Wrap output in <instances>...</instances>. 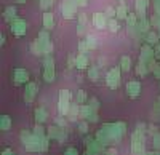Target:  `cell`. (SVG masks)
Masks as SVG:
<instances>
[{
	"instance_id": "obj_1",
	"label": "cell",
	"mask_w": 160,
	"mask_h": 155,
	"mask_svg": "<svg viewBox=\"0 0 160 155\" xmlns=\"http://www.w3.org/2000/svg\"><path fill=\"white\" fill-rule=\"evenodd\" d=\"M102 130L108 133L111 143H120L122 141V138L127 134V123L125 122H115V123H104Z\"/></svg>"
},
{
	"instance_id": "obj_2",
	"label": "cell",
	"mask_w": 160,
	"mask_h": 155,
	"mask_svg": "<svg viewBox=\"0 0 160 155\" xmlns=\"http://www.w3.org/2000/svg\"><path fill=\"white\" fill-rule=\"evenodd\" d=\"M21 141L28 152H42V138L29 131H21Z\"/></svg>"
},
{
	"instance_id": "obj_3",
	"label": "cell",
	"mask_w": 160,
	"mask_h": 155,
	"mask_svg": "<svg viewBox=\"0 0 160 155\" xmlns=\"http://www.w3.org/2000/svg\"><path fill=\"white\" fill-rule=\"evenodd\" d=\"M144 134L146 133H142L139 130H136L131 134V152H133V155H146Z\"/></svg>"
},
{
	"instance_id": "obj_4",
	"label": "cell",
	"mask_w": 160,
	"mask_h": 155,
	"mask_svg": "<svg viewBox=\"0 0 160 155\" xmlns=\"http://www.w3.org/2000/svg\"><path fill=\"white\" fill-rule=\"evenodd\" d=\"M43 80L47 83L55 82V61L51 56H47L43 59Z\"/></svg>"
},
{
	"instance_id": "obj_5",
	"label": "cell",
	"mask_w": 160,
	"mask_h": 155,
	"mask_svg": "<svg viewBox=\"0 0 160 155\" xmlns=\"http://www.w3.org/2000/svg\"><path fill=\"white\" fill-rule=\"evenodd\" d=\"M48 138L50 139H56L59 141V144H64L66 143V139H68V133H66L64 128L58 126V125H51L48 126V131H47Z\"/></svg>"
},
{
	"instance_id": "obj_6",
	"label": "cell",
	"mask_w": 160,
	"mask_h": 155,
	"mask_svg": "<svg viewBox=\"0 0 160 155\" xmlns=\"http://www.w3.org/2000/svg\"><path fill=\"white\" fill-rule=\"evenodd\" d=\"M154 59H155V51L151 48V45H144L141 48V56H139V61H142L144 64H148V67L152 70L154 67Z\"/></svg>"
},
{
	"instance_id": "obj_7",
	"label": "cell",
	"mask_w": 160,
	"mask_h": 155,
	"mask_svg": "<svg viewBox=\"0 0 160 155\" xmlns=\"http://www.w3.org/2000/svg\"><path fill=\"white\" fill-rule=\"evenodd\" d=\"M120 67H112L108 75H106V85H108L111 90H117L120 85Z\"/></svg>"
},
{
	"instance_id": "obj_8",
	"label": "cell",
	"mask_w": 160,
	"mask_h": 155,
	"mask_svg": "<svg viewBox=\"0 0 160 155\" xmlns=\"http://www.w3.org/2000/svg\"><path fill=\"white\" fill-rule=\"evenodd\" d=\"M13 82H15V85H28L29 72L26 69H15V72H13Z\"/></svg>"
},
{
	"instance_id": "obj_9",
	"label": "cell",
	"mask_w": 160,
	"mask_h": 155,
	"mask_svg": "<svg viewBox=\"0 0 160 155\" xmlns=\"http://www.w3.org/2000/svg\"><path fill=\"white\" fill-rule=\"evenodd\" d=\"M37 91H38V85L29 82L28 85H26V88H24V101L28 102V104H31V102L35 99V96H37Z\"/></svg>"
},
{
	"instance_id": "obj_10",
	"label": "cell",
	"mask_w": 160,
	"mask_h": 155,
	"mask_svg": "<svg viewBox=\"0 0 160 155\" xmlns=\"http://www.w3.org/2000/svg\"><path fill=\"white\" fill-rule=\"evenodd\" d=\"M85 150H87V152H90L91 155H101V153H104L106 146H104L102 143H99L98 139H93L88 146H85Z\"/></svg>"
},
{
	"instance_id": "obj_11",
	"label": "cell",
	"mask_w": 160,
	"mask_h": 155,
	"mask_svg": "<svg viewBox=\"0 0 160 155\" xmlns=\"http://www.w3.org/2000/svg\"><path fill=\"white\" fill-rule=\"evenodd\" d=\"M127 94L131 98V99H136L139 94H141V83L138 80H131L127 83Z\"/></svg>"
},
{
	"instance_id": "obj_12",
	"label": "cell",
	"mask_w": 160,
	"mask_h": 155,
	"mask_svg": "<svg viewBox=\"0 0 160 155\" xmlns=\"http://www.w3.org/2000/svg\"><path fill=\"white\" fill-rule=\"evenodd\" d=\"M10 27H11V32L16 37H22L26 34V21L24 19H13Z\"/></svg>"
},
{
	"instance_id": "obj_13",
	"label": "cell",
	"mask_w": 160,
	"mask_h": 155,
	"mask_svg": "<svg viewBox=\"0 0 160 155\" xmlns=\"http://www.w3.org/2000/svg\"><path fill=\"white\" fill-rule=\"evenodd\" d=\"M75 10H77V3L72 2V0H66L62 2V15L66 19H71L75 15Z\"/></svg>"
},
{
	"instance_id": "obj_14",
	"label": "cell",
	"mask_w": 160,
	"mask_h": 155,
	"mask_svg": "<svg viewBox=\"0 0 160 155\" xmlns=\"http://www.w3.org/2000/svg\"><path fill=\"white\" fill-rule=\"evenodd\" d=\"M93 24H95V27H98V29L106 27V26H108V21H106L104 13H95V15H93Z\"/></svg>"
},
{
	"instance_id": "obj_15",
	"label": "cell",
	"mask_w": 160,
	"mask_h": 155,
	"mask_svg": "<svg viewBox=\"0 0 160 155\" xmlns=\"http://www.w3.org/2000/svg\"><path fill=\"white\" fill-rule=\"evenodd\" d=\"M34 119H35V122L37 123H45L47 120H48V112L43 109V107H37L35 109V112H34Z\"/></svg>"
},
{
	"instance_id": "obj_16",
	"label": "cell",
	"mask_w": 160,
	"mask_h": 155,
	"mask_svg": "<svg viewBox=\"0 0 160 155\" xmlns=\"http://www.w3.org/2000/svg\"><path fill=\"white\" fill-rule=\"evenodd\" d=\"M0 130H2L3 133L11 130V117H10V115L3 114L2 117H0Z\"/></svg>"
},
{
	"instance_id": "obj_17",
	"label": "cell",
	"mask_w": 160,
	"mask_h": 155,
	"mask_svg": "<svg viewBox=\"0 0 160 155\" xmlns=\"http://www.w3.org/2000/svg\"><path fill=\"white\" fill-rule=\"evenodd\" d=\"M87 75H88V79L93 82V83H96L99 80V67H95V66H90L87 69Z\"/></svg>"
},
{
	"instance_id": "obj_18",
	"label": "cell",
	"mask_w": 160,
	"mask_h": 155,
	"mask_svg": "<svg viewBox=\"0 0 160 155\" xmlns=\"http://www.w3.org/2000/svg\"><path fill=\"white\" fill-rule=\"evenodd\" d=\"M87 66H88V58H87V55L80 53V55L77 56V61H75V67H77L78 70H83V69H87Z\"/></svg>"
},
{
	"instance_id": "obj_19",
	"label": "cell",
	"mask_w": 160,
	"mask_h": 155,
	"mask_svg": "<svg viewBox=\"0 0 160 155\" xmlns=\"http://www.w3.org/2000/svg\"><path fill=\"white\" fill-rule=\"evenodd\" d=\"M80 115V104H71V107H69V112H68V115H66V117H68L69 120H75L77 117Z\"/></svg>"
},
{
	"instance_id": "obj_20",
	"label": "cell",
	"mask_w": 160,
	"mask_h": 155,
	"mask_svg": "<svg viewBox=\"0 0 160 155\" xmlns=\"http://www.w3.org/2000/svg\"><path fill=\"white\" fill-rule=\"evenodd\" d=\"M93 112H96V110H93L90 104H80V115L78 117H82L83 120H87Z\"/></svg>"
},
{
	"instance_id": "obj_21",
	"label": "cell",
	"mask_w": 160,
	"mask_h": 155,
	"mask_svg": "<svg viewBox=\"0 0 160 155\" xmlns=\"http://www.w3.org/2000/svg\"><path fill=\"white\" fill-rule=\"evenodd\" d=\"M95 138L99 141V143H102L104 146H108V144H111V139H109V136H108V133H106L102 128L101 130H98L96 131V134H95Z\"/></svg>"
},
{
	"instance_id": "obj_22",
	"label": "cell",
	"mask_w": 160,
	"mask_h": 155,
	"mask_svg": "<svg viewBox=\"0 0 160 155\" xmlns=\"http://www.w3.org/2000/svg\"><path fill=\"white\" fill-rule=\"evenodd\" d=\"M149 67H148V64H144L142 61H139L138 62V66H136V75H139V77H146L149 74Z\"/></svg>"
},
{
	"instance_id": "obj_23",
	"label": "cell",
	"mask_w": 160,
	"mask_h": 155,
	"mask_svg": "<svg viewBox=\"0 0 160 155\" xmlns=\"http://www.w3.org/2000/svg\"><path fill=\"white\" fill-rule=\"evenodd\" d=\"M120 69H122L123 72H128L131 69V59H130V56H122V58H120Z\"/></svg>"
},
{
	"instance_id": "obj_24",
	"label": "cell",
	"mask_w": 160,
	"mask_h": 155,
	"mask_svg": "<svg viewBox=\"0 0 160 155\" xmlns=\"http://www.w3.org/2000/svg\"><path fill=\"white\" fill-rule=\"evenodd\" d=\"M69 107H71V102L69 101H59L58 102V110H59L61 115H68Z\"/></svg>"
},
{
	"instance_id": "obj_25",
	"label": "cell",
	"mask_w": 160,
	"mask_h": 155,
	"mask_svg": "<svg viewBox=\"0 0 160 155\" xmlns=\"http://www.w3.org/2000/svg\"><path fill=\"white\" fill-rule=\"evenodd\" d=\"M43 26L47 29H51L53 26H55V19H53L51 13H45V15H43Z\"/></svg>"
},
{
	"instance_id": "obj_26",
	"label": "cell",
	"mask_w": 160,
	"mask_h": 155,
	"mask_svg": "<svg viewBox=\"0 0 160 155\" xmlns=\"http://www.w3.org/2000/svg\"><path fill=\"white\" fill-rule=\"evenodd\" d=\"M15 16H16V8L15 7H8L7 10H5V13H3V18H5V21H13L15 19Z\"/></svg>"
},
{
	"instance_id": "obj_27",
	"label": "cell",
	"mask_w": 160,
	"mask_h": 155,
	"mask_svg": "<svg viewBox=\"0 0 160 155\" xmlns=\"http://www.w3.org/2000/svg\"><path fill=\"white\" fill-rule=\"evenodd\" d=\"M146 8H148V0H138V2H136V10H138V13H139L141 18H144Z\"/></svg>"
},
{
	"instance_id": "obj_28",
	"label": "cell",
	"mask_w": 160,
	"mask_h": 155,
	"mask_svg": "<svg viewBox=\"0 0 160 155\" xmlns=\"http://www.w3.org/2000/svg\"><path fill=\"white\" fill-rule=\"evenodd\" d=\"M118 19H127V16H128V8L125 7V5H120L118 8H117V15H115Z\"/></svg>"
},
{
	"instance_id": "obj_29",
	"label": "cell",
	"mask_w": 160,
	"mask_h": 155,
	"mask_svg": "<svg viewBox=\"0 0 160 155\" xmlns=\"http://www.w3.org/2000/svg\"><path fill=\"white\" fill-rule=\"evenodd\" d=\"M75 102H77V104H85V102H87V93L83 91V90L77 91V94H75Z\"/></svg>"
},
{
	"instance_id": "obj_30",
	"label": "cell",
	"mask_w": 160,
	"mask_h": 155,
	"mask_svg": "<svg viewBox=\"0 0 160 155\" xmlns=\"http://www.w3.org/2000/svg\"><path fill=\"white\" fill-rule=\"evenodd\" d=\"M85 42H87V45H88L90 50H95V48L98 46V42H96V37H95V35H87Z\"/></svg>"
},
{
	"instance_id": "obj_31",
	"label": "cell",
	"mask_w": 160,
	"mask_h": 155,
	"mask_svg": "<svg viewBox=\"0 0 160 155\" xmlns=\"http://www.w3.org/2000/svg\"><path fill=\"white\" fill-rule=\"evenodd\" d=\"M35 136H38V138H43V136H47V131H45V128L42 126V125H35V128H34V131H32Z\"/></svg>"
},
{
	"instance_id": "obj_32",
	"label": "cell",
	"mask_w": 160,
	"mask_h": 155,
	"mask_svg": "<svg viewBox=\"0 0 160 155\" xmlns=\"http://www.w3.org/2000/svg\"><path fill=\"white\" fill-rule=\"evenodd\" d=\"M71 98H72V94L69 90H61L59 91V101H69L71 102Z\"/></svg>"
},
{
	"instance_id": "obj_33",
	"label": "cell",
	"mask_w": 160,
	"mask_h": 155,
	"mask_svg": "<svg viewBox=\"0 0 160 155\" xmlns=\"http://www.w3.org/2000/svg\"><path fill=\"white\" fill-rule=\"evenodd\" d=\"M146 42H148V45H155V43H158V38L154 32H149L148 37H146Z\"/></svg>"
},
{
	"instance_id": "obj_34",
	"label": "cell",
	"mask_w": 160,
	"mask_h": 155,
	"mask_svg": "<svg viewBox=\"0 0 160 155\" xmlns=\"http://www.w3.org/2000/svg\"><path fill=\"white\" fill-rule=\"evenodd\" d=\"M152 144H154V149L155 150H160V131H157L152 136Z\"/></svg>"
},
{
	"instance_id": "obj_35",
	"label": "cell",
	"mask_w": 160,
	"mask_h": 155,
	"mask_svg": "<svg viewBox=\"0 0 160 155\" xmlns=\"http://www.w3.org/2000/svg\"><path fill=\"white\" fill-rule=\"evenodd\" d=\"M31 51H32L35 56H40V55H42V50H40L38 42H32V43H31Z\"/></svg>"
},
{
	"instance_id": "obj_36",
	"label": "cell",
	"mask_w": 160,
	"mask_h": 155,
	"mask_svg": "<svg viewBox=\"0 0 160 155\" xmlns=\"http://www.w3.org/2000/svg\"><path fill=\"white\" fill-rule=\"evenodd\" d=\"M138 27H139L141 32H146V31L149 29V21L144 19V18H141V21H139V24H138Z\"/></svg>"
},
{
	"instance_id": "obj_37",
	"label": "cell",
	"mask_w": 160,
	"mask_h": 155,
	"mask_svg": "<svg viewBox=\"0 0 160 155\" xmlns=\"http://www.w3.org/2000/svg\"><path fill=\"white\" fill-rule=\"evenodd\" d=\"M108 27L111 29V32H118V29H120V26H118V22H117L115 19H111V21L108 22Z\"/></svg>"
},
{
	"instance_id": "obj_38",
	"label": "cell",
	"mask_w": 160,
	"mask_h": 155,
	"mask_svg": "<svg viewBox=\"0 0 160 155\" xmlns=\"http://www.w3.org/2000/svg\"><path fill=\"white\" fill-rule=\"evenodd\" d=\"M78 131L82 133V134H87V133H88V123H87V120H83V122L78 123Z\"/></svg>"
},
{
	"instance_id": "obj_39",
	"label": "cell",
	"mask_w": 160,
	"mask_h": 155,
	"mask_svg": "<svg viewBox=\"0 0 160 155\" xmlns=\"http://www.w3.org/2000/svg\"><path fill=\"white\" fill-rule=\"evenodd\" d=\"M38 40H42V42H50V34L48 31H42L38 34Z\"/></svg>"
},
{
	"instance_id": "obj_40",
	"label": "cell",
	"mask_w": 160,
	"mask_h": 155,
	"mask_svg": "<svg viewBox=\"0 0 160 155\" xmlns=\"http://www.w3.org/2000/svg\"><path fill=\"white\" fill-rule=\"evenodd\" d=\"M55 125H58V126H61V128H64V130H66V128H68V122H66L62 117H58L56 120H55Z\"/></svg>"
},
{
	"instance_id": "obj_41",
	"label": "cell",
	"mask_w": 160,
	"mask_h": 155,
	"mask_svg": "<svg viewBox=\"0 0 160 155\" xmlns=\"http://www.w3.org/2000/svg\"><path fill=\"white\" fill-rule=\"evenodd\" d=\"M90 106H91L93 110L98 112V109H99V101H98L96 98H91V99H90Z\"/></svg>"
},
{
	"instance_id": "obj_42",
	"label": "cell",
	"mask_w": 160,
	"mask_h": 155,
	"mask_svg": "<svg viewBox=\"0 0 160 155\" xmlns=\"http://www.w3.org/2000/svg\"><path fill=\"white\" fill-rule=\"evenodd\" d=\"M106 16H109V18H112V16H115L117 15V8H112V7H108L106 8V13H104Z\"/></svg>"
},
{
	"instance_id": "obj_43",
	"label": "cell",
	"mask_w": 160,
	"mask_h": 155,
	"mask_svg": "<svg viewBox=\"0 0 160 155\" xmlns=\"http://www.w3.org/2000/svg\"><path fill=\"white\" fill-rule=\"evenodd\" d=\"M88 50H90V48H88V45H87V42H85V40L78 43V51H80V53H83V55H85Z\"/></svg>"
},
{
	"instance_id": "obj_44",
	"label": "cell",
	"mask_w": 160,
	"mask_h": 155,
	"mask_svg": "<svg viewBox=\"0 0 160 155\" xmlns=\"http://www.w3.org/2000/svg\"><path fill=\"white\" fill-rule=\"evenodd\" d=\"M75 61H77V58H74V55H69V58H68V67L69 69L75 67Z\"/></svg>"
},
{
	"instance_id": "obj_45",
	"label": "cell",
	"mask_w": 160,
	"mask_h": 155,
	"mask_svg": "<svg viewBox=\"0 0 160 155\" xmlns=\"http://www.w3.org/2000/svg\"><path fill=\"white\" fill-rule=\"evenodd\" d=\"M135 22H136V16L133 15V13H128V16H127V24H128V26H133Z\"/></svg>"
},
{
	"instance_id": "obj_46",
	"label": "cell",
	"mask_w": 160,
	"mask_h": 155,
	"mask_svg": "<svg viewBox=\"0 0 160 155\" xmlns=\"http://www.w3.org/2000/svg\"><path fill=\"white\" fill-rule=\"evenodd\" d=\"M152 117L155 119V120H160V106L157 104L155 107H154V110H152Z\"/></svg>"
},
{
	"instance_id": "obj_47",
	"label": "cell",
	"mask_w": 160,
	"mask_h": 155,
	"mask_svg": "<svg viewBox=\"0 0 160 155\" xmlns=\"http://www.w3.org/2000/svg\"><path fill=\"white\" fill-rule=\"evenodd\" d=\"M98 120H99V119H98V112H93L90 117L87 119V122H91V123H96Z\"/></svg>"
},
{
	"instance_id": "obj_48",
	"label": "cell",
	"mask_w": 160,
	"mask_h": 155,
	"mask_svg": "<svg viewBox=\"0 0 160 155\" xmlns=\"http://www.w3.org/2000/svg\"><path fill=\"white\" fill-rule=\"evenodd\" d=\"M64 155H78V152H77V149H75V147H69L68 150L64 152Z\"/></svg>"
},
{
	"instance_id": "obj_49",
	"label": "cell",
	"mask_w": 160,
	"mask_h": 155,
	"mask_svg": "<svg viewBox=\"0 0 160 155\" xmlns=\"http://www.w3.org/2000/svg\"><path fill=\"white\" fill-rule=\"evenodd\" d=\"M148 131L154 136V134L157 133V126H155V125H152V123H151V125H148Z\"/></svg>"
},
{
	"instance_id": "obj_50",
	"label": "cell",
	"mask_w": 160,
	"mask_h": 155,
	"mask_svg": "<svg viewBox=\"0 0 160 155\" xmlns=\"http://www.w3.org/2000/svg\"><path fill=\"white\" fill-rule=\"evenodd\" d=\"M104 155H117V149H108V150H104Z\"/></svg>"
},
{
	"instance_id": "obj_51",
	"label": "cell",
	"mask_w": 160,
	"mask_h": 155,
	"mask_svg": "<svg viewBox=\"0 0 160 155\" xmlns=\"http://www.w3.org/2000/svg\"><path fill=\"white\" fill-rule=\"evenodd\" d=\"M87 22H88V19H87V16L82 13V15H80V24H83V26H85Z\"/></svg>"
},
{
	"instance_id": "obj_52",
	"label": "cell",
	"mask_w": 160,
	"mask_h": 155,
	"mask_svg": "<svg viewBox=\"0 0 160 155\" xmlns=\"http://www.w3.org/2000/svg\"><path fill=\"white\" fill-rule=\"evenodd\" d=\"M93 141V138H90V136H87V138H83V146H88L90 143Z\"/></svg>"
},
{
	"instance_id": "obj_53",
	"label": "cell",
	"mask_w": 160,
	"mask_h": 155,
	"mask_svg": "<svg viewBox=\"0 0 160 155\" xmlns=\"http://www.w3.org/2000/svg\"><path fill=\"white\" fill-rule=\"evenodd\" d=\"M2 155H15V152H13L11 149H5V150L2 152Z\"/></svg>"
},
{
	"instance_id": "obj_54",
	"label": "cell",
	"mask_w": 160,
	"mask_h": 155,
	"mask_svg": "<svg viewBox=\"0 0 160 155\" xmlns=\"http://www.w3.org/2000/svg\"><path fill=\"white\" fill-rule=\"evenodd\" d=\"M155 58L157 59H160V45L157 46V50H155Z\"/></svg>"
},
{
	"instance_id": "obj_55",
	"label": "cell",
	"mask_w": 160,
	"mask_h": 155,
	"mask_svg": "<svg viewBox=\"0 0 160 155\" xmlns=\"http://www.w3.org/2000/svg\"><path fill=\"white\" fill-rule=\"evenodd\" d=\"M146 155H160V152L155 150V152H149V153H146Z\"/></svg>"
},
{
	"instance_id": "obj_56",
	"label": "cell",
	"mask_w": 160,
	"mask_h": 155,
	"mask_svg": "<svg viewBox=\"0 0 160 155\" xmlns=\"http://www.w3.org/2000/svg\"><path fill=\"white\" fill-rule=\"evenodd\" d=\"M0 38H2V40H0V43H2V45H5V42H7V40H5V35L2 34V37H0Z\"/></svg>"
},
{
	"instance_id": "obj_57",
	"label": "cell",
	"mask_w": 160,
	"mask_h": 155,
	"mask_svg": "<svg viewBox=\"0 0 160 155\" xmlns=\"http://www.w3.org/2000/svg\"><path fill=\"white\" fill-rule=\"evenodd\" d=\"M16 2H19V3H24V2H28V0H16Z\"/></svg>"
},
{
	"instance_id": "obj_58",
	"label": "cell",
	"mask_w": 160,
	"mask_h": 155,
	"mask_svg": "<svg viewBox=\"0 0 160 155\" xmlns=\"http://www.w3.org/2000/svg\"><path fill=\"white\" fill-rule=\"evenodd\" d=\"M158 102H160V98H158ZM158 106H160V104H158Z\"/></svg>"
},
{
	"instance_id": "obj_59",
	"label": "cell",
	"mask_w": 160,
	"mask_h": 155,
	"mask_svg": "<svg viewBox=\"0 0 160 155\" xmlns=\"http://www.w3.org/2000/svg\"><path fill=\"white\" fill-rule=\"evenodd\" d=\"M120 2H125V0H120Z\"/></svg>"
}]
</instances>
